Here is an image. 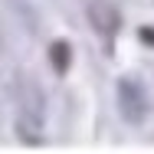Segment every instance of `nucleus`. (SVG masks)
<instances>
[{"instance_id":"1","label":"nucleus","mask_w":154,"mask_h":154,"mask_svg":"<svg viewBox=\"0 0 154 154\" xmlns=\"http://www.w3.org/2000/svg\"><path fill=\"white\" fill-rule=\"evenodd\" d=\"M118 102H122V115L128 122H141L148 115V95L134 79H122L118 85Z\"/></svg>"},{"instance_id":"3","label":"nucleus","mask_w":154,"mask_h":154,"mask_svg":"<svg viewBox=\"0 0 154 154\" xmlns=\"http://www.w3.org/2000/svg\"><path fill=\"white\" fill-rule=\"evenodd\" d=\"M141 39H144V43H154V33H151V26H144V30H141Z\"/></svg>"},{"instance_id":"2","label":"nucleus","mask_w":154,"mask_h":154,"mask_svg":"<svg viewBox=\"0 0 154 154\" xmlns=\"http://www.w3.org/2000/svg\"><path fill=\"white\" fill-rule=\"evenodd\" d=\"M49 62H53V69L59 72V75H66L69 72V62H72V49H69V43H53L49 46Z\"/></svg>"}]
</instances>
